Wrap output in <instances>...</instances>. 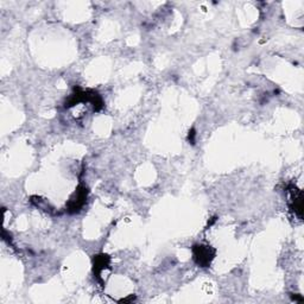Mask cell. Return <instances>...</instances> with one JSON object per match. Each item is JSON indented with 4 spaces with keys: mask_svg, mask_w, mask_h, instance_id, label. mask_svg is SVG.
<instances>
[{
    "mask_svg": "<svg viewBox=\"0 0 304 304\" xmlns=\"http://www.w3.org/2000/svg\"><path fill=\"white\" fill-rule=\"evenodd\" d=\"M192 252H194V259L202 267L209 266L215 255V249H213L210 246L206 245L194 246Z\"/></svg>",
    "mask_w": 304,
    "mask_h": 304,
    "instance_id": "obj_1",
    "label": "cell"
},
{
    "mask_svg": "<svg viewBox=\"0 0 304 304\" xmlns=\"http://www.w3.org/2000/svg\"><path fill=\"white\" fill-rule=\"evenodd\" d=\"M87 198V189L86 186L80 185L79 189H77L76 192H75V197H73L69 202V210L71 213L77 212L83 207V204L86 202Z\"/></svg>",
    "mask_w": 304,
    "mask_h": 304,
    "instance_id": "obj_2",
    "label": "cell"
},
{
    "mask_svg": "<svg viewBox=\"0 0 304 304\" xmlns=\"http://www.w3.org/2000/svg\"><path fill=\"white\" fill-rule=\"evenodd\" d=\"M108 263H110V258L107 255H98L95 258V263H94V272H96V275H100L101 271L105 270L108 266Z\"/></svg>",
    "mask_w": 304,
    "mask_h": 304,
    "instance_id": "obj_3",
    "label": "cell"
}]
</instances>
